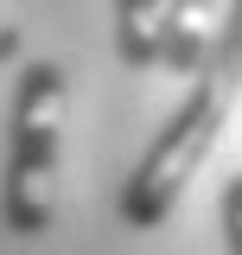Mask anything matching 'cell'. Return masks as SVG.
I'll use <instances>...</instances> for the list:
<instances>
[{"instance_id":"1","label":"cell","mask_w":242,"mask_h":255,"mask_svg":"<svg viewBox=\"0 0 242 255\" xmlns=\"http://www.w3.org/2000/svg\"><path fill=\"white\" fill-rule=\"evenodd\" d=\"M64 109H70V77L64 64L32 58L13 90L6 115V166H0V223L6 236H45L58 223V166H64Z\"/></svg>"},{"instance_id":"2","label":"cell","mask_w":242,"mask_h":255,"mask_svg":"<svg viewBox=\"0 0 242 255\" xmlns=\"http://www.w3.org/2000/svg\"><path fill=\"white\" fill-rule=\"evenodd\" d=\"M230 102H236V90L217 77L211 64H198L191 70V90L179 96V109L166 115V128L140 147V159L121 179V223L127 230H159V223L179 211V198L204 172L217 134L230 122Z\"/></svg>"},{"instance_id":"3","label":"cell","mask_w":242,"mask_h":255,"mask_svg":"<svg viewBox=\"0 0 242 255\" xmlns=\"http://www.w3.org/2000/svg\"><path fill=\"white\" fill-rule=\"evenodd\" d=\"M217 13H223V0H166L159 64H166L172 77H191L198 64L211 58V38H217Z\"/></svg>"},{"instance_id":"4","label":"cell","mask_w":242,"mask_h":255,"mask_svg":"<svg viewBox=\"0 0 242 255\" xmlns=\"http://www.w3.org/2000/svg\"><path fill=\"white\" fill-rule=\"evenodd\" d=\"M159 32H166V0H115V51L127 70L159 64Z\"/></svg>"},{"instance_id":"5","label":"cell","mask_w":242,"mask_h":255,"mask_svg":"<svg viewBox=\"0 0 242 255\" xmlns=\"http://www.w3.org/2000/svg\"><path fill=\"white\" fill-rule=\"evenodd\" d=\"M230 83L242 90V0H223V13H217V38H211V58H204Z\"/></svg>"},{"instance_id":"6","label":"cell","mask_w":242,"mask_h":255,"mask_svg":"<svg viewBox=\"0 0 242 255\" xmlns=\"http://www.w3.org/2000/svg\"><path fill=\"white\" fill-rule=\"evenodd\" d=\"M223 249L242 255V172L223 185Z\"/></svg>"},{"instance_id":"7","label":"cell","mask_w":242,"mask_h":255,"mask_svg":"<svg viewBox=\"0 0 242 255\" xmlns=\"http://www.w3.org/2000/svg\"><path fill=\"white\" fill-rule=\"evenodd\" d=\"M19 51H26V45H19V26L0 13V64H19Z\"/></svg>"}]
</instances>
